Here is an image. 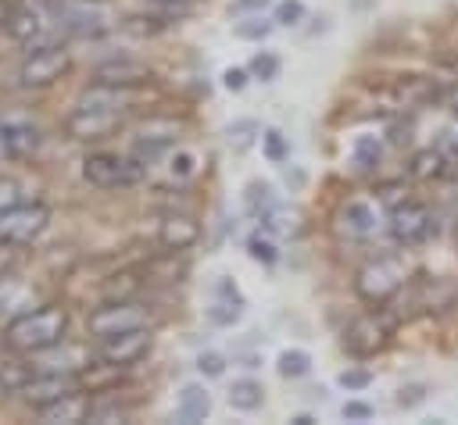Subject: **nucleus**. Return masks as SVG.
<instances>
[{"mask_svg": "<svg viewBox=\"0 0 458 425\" xmlns=\"http://www.w3.org/2000/svg\"><path fill=\"white\" fill-rule=\"evenodd\" d=\"M68 332V311L57 304L36 307V311H21L4 325V346H11L14 354H43L54 350Z\"/></svg>", "mask_w": 458, "mask_h": 425, "instance_id": "obj_1", "label": "nucleus"}, {"mask_svg": "<svg viewBox=\"0 0 458 425\" xmlns=\"http://www.w3.org/2000/svg\"><path fill=\"white\" fill-rule=\"evenodd\" d=\"M404 279H408L404 261L394 257V254H379V257H369L354 271V293H358V300L379 307V304H386V300H394L401 293Z\"/></svg>", "mask_w": 458, "mask_h": 425, "instance_id": "obj_2", "label": "nucleus"}, {"mask_svg": "<svg viewBox=\"0 0 458 425\" xmlns=\"http://www.w3.org/2000/svg\"><path fill=\"white\" fill-rule=\"evenodd\" d=\"M50 221V207L39 204V200H18L14 207H4L0 211V243H14V246H25L32 239L43 236Z\"/></svg>", "mask_w": 458, "mask_h": 425, "instance_id": "obj_3", "label": "nucleus"}, {"mask_svg": "<svg viewBox=\"0 0 458 425\" xmlns=\"http://www.w3.org/2000/svg\"><path fill=\"white\" fill-rule=\"evenodd\" d=\"M147 164L136 157H114V154H89L82 161V175L97 189H114V186H136L143 179Z\"/></svg>", "mask_w": 458, "mask_h": 425, "instance_id": "obj_4", "label": "nucleus"}, {"mask_svg": "<svg viewBox=\"0 0 458 425\" xmlns=\"http://www.w3.org/2000/svg\"><path fill=\"white\" fill-rule=\"evenodd\" d=\"M72 68V54L64 46H36L21 64H18V82L25 89H47L57 79H64Z\"/></svg>", "mask_w": 458, "mask_h": 425, "instance_id": "obj_5", "label": "nucleus"}, {"mask_svg": "<svg viewBox=\"0 0 458 425\" xmlns=\"http://www.w3.org/2000/svg\"><path fill=\"white\" fill-rule=\"evenodd\" d=\"M140 325H150V314L136 300H104L100 307H93L86 314V329L97 339L100 336H114V332H125V329H140Z\"/></svg>", "mask_w": 458, "mask_h": 425, "instance_id": "obj_6", "label": "nucleus"}, {"mask_svg": "<svg viewBox=\"0 0 458 425\" xmlns=\"http://www.w3.org/2000/svg\"><path fill=\"white\" fill-rule=\"evenodd\" d=\"M437 232V218L426 204L419 200H401L390 207V236L401 246H419Z\"/></svg>", "mask_w": 458, "mask_h": 425, "instance_id": "obj_7", "label": "nucleus"}, {"mask_svg": "<svg viewBox=\"0 0 458 425\" xmlns=\"http://www.w3.org/2000/svg\"><path fill=\"white\" fill-rule=\"evenodd\" d=\"M394 336V321L386 314H361L347 325L344 332V346L354 354V357H376L379 350H386Z\"/></svg>", "mask_w": 458, "mask_h": 425, "instance_id": "obj_8", "label": "nucleus"}, {"mask_svg": "<svg viewBox=\"0 0 458 425\" xmlns=\"http://www.w3.org/2000/svg\"><path fill=\"white\" fill-rule=\"evenodd\" d=\"M150 350V325H140V329H125V332H114V336H100L97 339V357L111 361V364H136L140 357H147Z\"/></svg>", "mask_w": 458, "mask_h": 425, "instance_id": "obj_9", "label": "nucleus"}, {"mask_svg": "<svg viewBox=\"0 0 458 425\" xmlns=\"http://www.w3.org/2000/svg\"><path fill=\"white\" fill-rule=\"evenodd\" d=\"M122 129V114L118 111H93V107H75L68 118H64V132L79 143H97V139H107Z\"/></svg>", "mask_w": 458, "mask_h": 425, "instance_id": "obj_10", "label": "nucleus"}, {"mask_svg": "<svg viewBox=\"0 0 458 425\" xmlns=\"http://www.w3.org/2000/svg\"><path fill=\"white\" fill-rule=\"evenodd\" d=\"M75 389H82L79 386V371H39V375H32L29 382H25V389H21V396H25V404H32V407H43V404H50V400H61V396H68V393H75Z\"/></svg>", "mask_w": 458, "mask_h": 425, "instance_id": "obj_11", "label": "nucleus"}, {"mask_svg": "<svg viewBox=\"0 0 458 425\" xmlns=\"http://www.w3.org/2000/svg\"><path fill=\"white\" fill-rule=\"evenodd\" d=\"M89 411H93L89 393L75 389V393H68L61 400H50V404L36 407V418L43 425H79V421H89Z\"/></svg>", "mask_w": 458, "mask_h": 425, "instance_id": "obj_12", "label": "nucleus"}, {"mask_svg": "<svg viewBox=\"0 0 458 425\" xmlns=\"http://www.w3.org/2000/svg\"><path fill=\"white\" fill-rule=\"evenodd\" d=\"M157 243L168 250V254H182L190 246L200 243V221L193 214H165L161 225H157Z\"/></svg>", "mask_w": 458, "mask_h": 425, "instance_id": "obj_13", "label": "nucleus"}, {"mask_svg": "<svg viewBox=\"0 0 458 425\" xmlns=\"http://www.w3.org/2000/svg\"><path fill=\"white\" fill-rule=\"evenodd\" d=\"M0 146L7 157H29L39 146V129L21 114H4L0 118Z\"/></svg>", "mask_w": 458, "mask_h": 425, "instance_id": "obj_14", "label": "nucleus"}, {"mask_svg": "<svg viewBox=\"0 0 458 425\" xmlns=\"http://www.w3.org/2000/svg\"><path fill=\"white\" fill-rule=\"evenodd\" d=\"M93 79H97V82H107V86H129V89H136V86L150 82V79H154V71H150L143 61H132V57H114V61L97 64Z\"/></svg>", "mask_w": 458, "mask_h": 425, "instance_id": "obj_15", "label": "nucleus"}, {"mask_svg": "<svg viewBox=\"0 0 458 425\" xmlns=\"http://www.w3.org/2000/svg\"><path fill=\"white\" fill-rule=\"evenodd\" d=\"M336 229H340V236H347V239H365V236H372L376 232V207L369 204V200H347L340 211H336Z\"/></svg>", "mask_w": 458, "mask_h": 425, "instance_id": "obj_16", "label": "nucleus"}, {"mask_svg": "<svg viewBox=\"0 0 458 425\" xmlns=\"http://www.w3.org/2000/svg\"><path fill=\"white\" fill-rule=\"evenodd\" d=\"M122 364H111V361H97V364H89V368H79V386L86 389V393H111L118 382H122Z\"/></svg>", "mask_w": 458, "mask_h": 425, "instance_id": "obj_17", "label": "nucleus"}, {"mask_svg": "<svg viewBox=\"0 0 458 425\" xmlns=\"http://www.w3.org/2000/svg\"><path fill=\"white\" fill-rule=\"evenodd\" d=\"M208 411H211V396H208V389H204L200 382L182 386V393H179V407H175V418H179L182 425H197V421H204V418H208Z\"/></svg>", "mask_w": 458, "mask_h": 425, "instance_id": "obj_18", "label": "nucleus"}, {"mask_svg": "<svg viewBox=\"0 0 458 425\" xmlns=\"http://www.w3.org/2000/svg\"><path fill=\"white\" fill-rule=\"evenodd\" d=\"M243 207H247V214L254 221L272 225V218H276V193H272V186L268 182H250L243 189Z\"/></svg>", "mask_w": 458, "mask_h": 425, "instance_id": "obj_19", "label": "nucleus"}, {"mask_svg": "<svg viewBox=\"0 0 458 425\" xmlns=\"http://www.w3.org/2000/svg\"><path fill=\"white\" fill-rule=\"evenodd\" d=\"M447 164H451V161H447L444 146H426V150H419V154L411 157L408 171H411V179H419V182H433V179H444Z\"/></svg>", "mask_w": 458, "mask_h": 425, "instance_id": "obj_20", "label": "nucleus"}, {"mask_svg": "<svg viewBox=\"0 0 458 425\" xmlns=\"http://www.w3.org/2000/svg\"><path fill=\"white\" fill-rule=\"evenodd\" d=\"M64 29H68L72 36H79V39H100V36L107 32V21H104L97 11L79 7V11H68V14H64Z\"/></svg>", "mask_w": 458, "mask_h": 425, "instance_id": "obj_21", "label": "nucleus"}, {"mask_svg": "<svg viewBox=\"0 0 458 425\" xmlns=\"http://www.w3.org/2000/svg\"><path fill=\"white\" fill-rule=\"evenodd\" d=\"M143 289V275L140 271H114L104 279L100 296L104 300H136V293Z\"/></svg>", "mask_w": 458, "mask_h": 425, "instance_id": "obj_22", "label": "nucleus"}, {"mask_svg": "<svg viewBox=\"0 0 458 425\" xmlns=\"http://www.w3.org/2000/svg\"><path fill=\"white\" fill-rule=\"evenodd\" d=\"M261 400H265V389H261L258 379H236V382L229 386V404H233L236 411H258Z\"/></svg>", "mask_w": 458, "mask_h": 425, "instance_id": "obj_23", "label": "nucleus"}, {"mask_svg": "<svg viewBox=\"0 0 458 425\" xmlns=\"http://www.w3.org/2000/svg\"><path fill=\"white\" fill-rule=\"evenodd\" d=\"M32 375H36V371H32L25 361H4V364H0V393H21Z\"/></svg>", "mask_w": 458, "mask_h": 425, "instance_id": "obj_24", "label": "nucleus"}, {"mask_svg": "<svg viewBox=\"0 0 458 425\" xmlns=\"http://www.w3.org/2000/svg\"><path fill=\"white\" fill-rule=\"evenodd\" d=\"M7 32H11L14 39L29 43V39L39 32V14H36V11H14V14L7 18Z\"/></svg>", "mask_w": 458, "mask_h": 425, "instance_id": "obj_25", "label": "nucleus"}, {"mask_svg": "<svg viewBox=\"0 0 458 425\" xmlns=\"http://www.w3.org/2000/svg\"><path fill=\"white\" fill-rule=\"evenodd\" d=\"M276 364H279V375L283 379H301V375H308L311 357H308V350H283Z\"/></svg>", "mask_w": 458, "mask_h": 425, "instance_id": "obj_26", "label": "nucleus"}, {"mask_svg": "<svg viewBox=\"0 0 458 425\" xmlns=\"http://www.w3.org/2000/svg\"><path fill=\"white\" fill-rule=\"evenodd\" d=\"M272 29H276V18H265V14H247L243 21H236L240 39H265Z\"/></svg>", "mask_w": 458, "mask_h": 425, "instance_id": "obj_27", "label": "nucleus"}, {"mask_svg": "<svg viewBox=\"0 0 458 425\" xmlns=\"http://www.w3.org/2000/svg\"><path fill=\"white\" fill-rule=\"evenodd\" d=\"M247 71H250V79L272 82V79L279 75V57H276V54H268V50H261V54H254V57H250Z\"/></svg>", "mask_w": 458, "mask_h": 425, "instance_id": "obj_28", "label": "nucleus"}, {"mask_svg": "<svg viewBox=\"0 0 458 425\" xmlns=\"http://www.w3.org/2000/svg\"><path fill=\"white\" fill-rule=\"evenodd\" d=\"M240 314H243V307L240 304H229V300H218V296H211V304H208V318H211V325H233V321H240Z\"/></svg>", "mask_w": 458, "mask_h": 425, "instance_id": "obj_29", "label": "nucleus"}, {"mask_svg": "<svg viewBox=\"0 0 458 425\" xmlns=\"http://www.w3.org/2000/svg\"><path fill=\"white\" fill-rule=\"evenodd\" d=\"M379 161V139L376 136H358L354 143V164L358 168H376Z\"/></svg>", "mask_w": 458, "mask_h": 425, "instance_id": "obj_30", "label": "nucleus"}, {"mask_svg": "<svg viewBox=\"0 0 458 425\" xmlns=\"http://www.w3.org/2000/svg\"><path fill=\"white\" fill-rule=\"evenodd\" d=\"M193 171H197V157H193L190 150H175V154L168 157V175H172L175 182H186Z\"/></svg>", "mask_w": 458, "mask_h": 425, "instance_id": "obj_31", "label": "nucleus"}, {"mask_svg": "<svg viewBox=\"0 0 458 425\" xmlns=\"http://www.w3.org/2000/svg\"><path fill=\"white\" fill-rule=\"evenodd\" d=\"M247 254H250L254 261H261V264H276V257H279L276 243H272L268 236H261V232H254V236L247 239Z\"/></svg>", "mask_w": 458, "mask_h": 425, "instance_id": "obj_32", "label": "nucleus"}, {"mask_svg": "<svg viewBox=\"0 0 458 425\" xmlns=\"http://www.w3.org/2000/svg\"><path fill=\"white\" fill-rule=\"evenodd\" d=\"M261 146H265V157L272 161V164H279V161H286V139H283V132L279 129H265V136H261Z\"/></svg>", "mask_w": 458, "mask_h": 425, "instance_id": "obj_33", "label": "nucleus"}, {"mask_svg": "<svg viewBox=\"0 0 458 425\" xmlns=\"http://www.w3.org/2000/svg\"><path fill=\"white\" fill-rule=\"evenodd\" d=\"M301 21H304V4H301V0H283V4L276 7V25L293 29V25H301Z\"/></svg>", "mask_w": 458, "mask_h": 425, "instance_id": "obj_34", "label": "nucleus"}, {"mask_svg": "<svg viewBox=\"0 0 458 425\" xmlns=\"http://www.w3.org/2000/svg\"><path fill=\"white\" fill-rule=\"evenodd\" d=\"M197 371L208 375V379H218V375L225 371V357H222L218 350H204V354L197 357Z\"/></svg>", "mask_w": 458, "mask_h": 425, "instance_id": "obj_35", "label": "nucleus"}, {"mask_svg": "<svg viewBox=\"0 0 458 425\" xmlns=\"http://www.w3.org/2000/svg\"><path fill=\"white\" fill-rule=\"evenodd\" d=\"M258 136V121H236L233 129H229V139L236 143V150H243V146H250V139Z\"/></svg>", "mask_w": 458, "mask_h": 425, "instance_id": "obj_36", "label": "nucleus"}, {"mask_svg": "<svg viewBox=\"0 0 458 425\" xmlns=\"http://www.w3.org/2000/svg\"><path fill=\"white\" fill-rule=\"evenodd\" d=\"M215 296H218V300H229V304H240V307H243V293H240V286H236L229 275H222V279L215 282Z\"/></svg>", "mask_w": 458, "mask_h": 425, "instance_id": "obj_37", "label": "nucleus"}, {"mask_svg": "<svg viewBox=\"0 0 458 425\" xmlns=\"http://www.w3.org/2000/svg\"><path fill=\"white\" fill-rule=\"evenodd\" d=\"M125 29H132V32H157V29H165V21L161 18H154V14H132L129 21H125Z\"/></svg>", "mask_w": 458, "mask_h": 425, "instance_id": "obj_38", "label": "nucleus"}, {"mask_svg": "<svg viewBox=\"0 0 458 425\" xmlns=\"http://www.w3.org/2000/svg\"><path fill=\"white\" fill-rule=\"evenodd\" d=\"M247 82H250V71H247V68H225V71H222V86H225L229 93H240Z\"/></svg>", "mask_w": 458, "mask_h": 425, "instance_id": "obj_39", "label": "nucleus"}, {"mask_svg": "<svg viewBox=\"0 0 458 425\" xmlns=\"http://www.w3.org/2000/svg\"><path fill=\"white\" fill-rule=\"evenodd\" d=\"M21 200V186L14 179H0V211L4 207H14Z\"/></svg>", "mask_w": 458, "mask_h": 425, "instance_id": "obj_40", "label": "nucleus"}, {"mask_svg": "<svg viewBox=\"0 0 458 425\" xmlns=\"http://www.w3.org/2000/svg\"><path fill=\"white\" fill-rule=\"evenodd\" d=\"M14 264H18V250H14V243H0V279L11 275Z\"/></svg>", "mask_w": 458, "mask_h": 425, "instance_id": "obj_41", "label": "nucleus"}, {"mask_svg": "<svg viewBox=\"0 0 458 425\" xmlns=\"http://www.w3.org/2000/svg\"><path fill=\"white\" fill-rule=\"evenodd\" d=\"M340 386H347V389H365V386H369V371H344V375H340Z\"/></svg>", "mask_w": 458, "mask_h": 425, "instance_id": "obj_42", "label": "nucleus"}, {"mask_svg": "<svg viewBox=\"0 0 458 425\" xmlns=\"http://www.w3.org/2000/svg\"><path fill=\"white\" fill-rule=\"evenodd\" d=\"M157 4H161L168 14H175V18H179V14H190L197 0H157Z\"/></svg>", "mask_w": 458, "mask_h": 425, "instance_id": "obj_43", "label": "nucleus"}, {"mask_svg": "<svg viewBox=\"0 0 458 425\" xmlns=\"http://www.w3.org/2000/svg\"><path fill=\"white\" fill-rule=\"evenodd\" d=\"M369 414H372V407H369V404H361V400L344 404V418H369Z\"/></svg>", "mask_w": 458, "mask_h": 425, "instance_id": "obj_44", "label": "nucleus"}, {"mask_svg": "<svg viewBox=\"0 0 458 425\" xmlns=\"http://www.w3.org/2000/svg\"><path fill=\"white\" fill-rule=\"evenodd\" d=\"M268 0H233V14H250V11H261Z\"/></svg>", "mask_w": 458, "mask_h": 425, "instance_id": "obj_45", "label": "nucleus"}, {"mask_svg": "<svg viewBox=\"0 0 458 425\" xmlns=\"http://www.w3.org/2000/svg\"><path fill=\"white\" fill-rule=\"evenodd\" d=\"M444 104H447V107H451V111H454V114H458V82H454V86H447V89H444Z\"/></svg>", "mask_w": 458, "mask_h": 425, "instance_id": "obj_46", "label": "nucleus"}, {"mask_svg": "<svg viewBox=\"0 0 458 425\" xmlns=\"http://www.w3.org/2000/svg\"><path fill=\"white\" fill-rule=\"evenodd\" d=\"M311 421H315L311 414H297V418H293V425H311Z\"/></svg>", "mask_w": 458, "mask_h": 425, "instance_id": "obj_47", "label": "nucleus"}, {"mask_svg": "<svg viewBox=\"0 0 458 425\" xmlns=\"http://www.w3.org/2000/svg\"><path fill=\"white\" fill-rule=\"evenodd\" d=\"M82 4H104V0H82Z\"/></svg>", "mask_w": 458, "mask_h": 425, "instance_id": "obj_48", "label": "nucleus"}, {"mask_svg": "<svg viewBox=\"0 0 458 425\" xmlns=\"http://www.w3.org/2000/svg\"><path fill=\"white\" fill-rule=\"evenodd\" d=\"M454 239H458V221H454Z\"/></svg>", "mask_w": 458, "mask_h": 425, "instance_id": "obj_49", "label": "nucleus"}]
</instances>
